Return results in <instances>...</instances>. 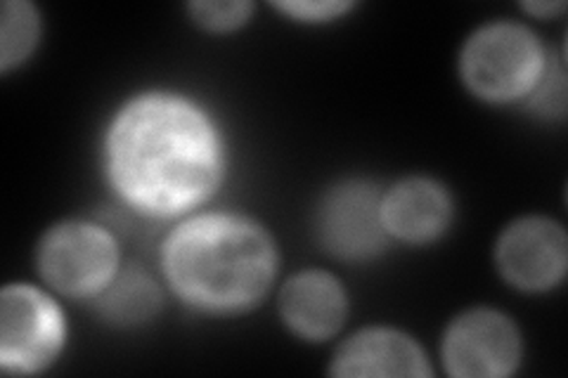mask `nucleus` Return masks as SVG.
<instances>
[{
	"label": "nucleus",
	"mask_w": 568,
	"mask_h": 378,
	"mask_svg": "<svg viewBox=\"0 0 568 378\" xmlns=\"http://www.w3.org/2000/svg\"><path fill=\"white\" fill-rule=\"evenodd\" d=\"M547 60L540 41L519 22H490L476 29L462 48L459 74L474 95L511 102L532 93Z\"/></svg>",
	"instance_id": "7ed1b4c3"
},
{
	"label": "nucleus",
	"mask_w": 568,
	"mask_h": 378,
	"mask_svg": "<svg viewBox=\"0 0 568 378\" xmlns=\"http://www.w3.org/2000/svg\"><path fill=\"white\" fill-rule=\"evenodd\" d=\"M41 277L64 296H98L119 273V244L112 232L88 221L50 227L36 254Z\"/></svg>",
	"instance_id": "20e7f679"
},
{
	"label": "nucleus",
	"mask_w": 568,
	"mask_h": 378,
	"mask_svg": "<svg viewBox=\"0 0 568 378\" xmlns=\"http://www.w3.org/2000/svg\"><path fill=\"white\" fill-rule=\"evenodd\" d=\"M334 376H432L429 359L413 336L390 327L355 331L336 348Z\"/></svg>",
	"instance_id": "1a4fd4ad"
},
{
	"label": "nucleus",
	"mask_w": 568,
	"mask_h": 378,
	"mask_svg": "<svg viewBox=\"0 0 568 378\" xmlns=\"http://www.w3.org/2000/svg\"><path fill=\"white\" fill-rule=\"evenodd\" d=\"M162 267L194 310L240 315L256 308L277 275V248L263 225L237 213H202L171 229Z\"/></svg>",
	"instance_id": "f03ea898"
},
{
	"label": "nucleus",
	"mask_w": 568,
	"mask_h": 378,
	"mask_svg": "<svg viewBox=\"0 0 568 378\" xmlns=\"http://www.w3.org/2000/svg\"><path fill=\"white\" fill-rule=\"evenodd\" d=\"M280 315L296 336L325 340L344 327L348 296L334 275L323 269H304L284 282Z\"/></svg>",
	"instance_id": "9d476101"
},
{
	"label": "nucleus",
	"mask_w": 568,
	"mask_h": 378,
	"mask_svg": "<svg viewBox=\"0 0 568 378\" xmlns=\"http://www.w3.org/2000/svg\"><path fill=\"white\" fill-rule=\"evenodd\" d=\"M67 338L60 305L31 284H8L0 294V365L36 374L55 362Z\"/></svg>",
	"instance_id": "39448f33"
},
{
	"label": "nucleus",
	"mask_w": 568,
	"mask_h": 378,
	"mask_svg": "<svg viewBox=\"0 0 568 378\" xmlns=\"http://www.w3.org/2000/svg\"><path fill=\"white\" fill-rule=\"evenodd\" d=\"M566 6L564 3H524V10L530 14L538 17H552L557 12H561Z\"/></svg>",
	"instance_id": "f3484780"
},
{
	"label": "nucleus",
	"mask_w": 568,
	"mask_h": 378,
	"mask_svg": "<svg viewBox=\"0 0 568 378\" xmlns=\"http://www.w3.org/2000/svg\"><path fill=\"white\" fill-rule=\"evenodd\" d=\"M521 362V334L507 315L471 308L453 319L443 338V365L457 378H500Z\"/></svg>",
	"instance_id": "0eeeda50"
},
{
	"label": "nucleus",
	"mask_w": 568,
	"mask_h": 378,
	"mask_svg": "<svg viewBox=\"0 0 568 378\" xmlns=\"http://www.w3.org/2000/svg\"><path fill=\"white\" fill-rule=\"evenodd\" d=\"M500 275L521 292H547L564 279L568 265V239L564 227L545 215L507 225L495 246Z\"/></svg>",
	"instance_id": "6e6552de"
},
{
	"label": "nucleus",
	"mask_w": 568,
	"mask_h": 378,
	"mask_svg": "<svg viewBox=\"0 0 568 378\" xmlns=\"http://www.w3.org/2000/svg\"><path fill=\"white\" fill-rule=\"evenodd\" d=\"M106 171L129 206L178 215L221 185L223 140L202 106L171 93L129 100L106 133Z\"/></svg>",
	"instance_id": "f257e3e1"
},
{
	"label": "nucleus",
	"mask_w": 568,
	"mask_h": 378,
	"mask_svg": "<svg viewBox=\"0 0 568 378\" xmlns=\"http://www.w3.org/2000/svg\"><path fill=\"white\" fill-rule=\"evenodd\" d=\"M284 14L301 22H329L334 17H342L353 3H339V0H294V3H275Z\"/></svg>",
	"instance_id": "dca6fc26"
},
{
	"label": "nucleus",
	"mask_w": 568,
	"mask_h": 378,
	"mask_svg": "<svg viewBox=\"0 0 568 378\" xmlns=\"http://www.w3.org/2000/svg\"><path fill=\"white\" fill-rule=\"evenodd\" d=\"M382 192L365 180H346L327 190L315 211V232L327 254L344 260H369L388 244Z\"/></svg>",
	"instance_id": "423d86ee"
},
{
	"label": "nucleus",
	"mask_w": 568,
	"mask_h": 378,
	"mask_svg": "<svg viewBox=\"0 0 568 378\" xmlns=\"http://www.w3.org/2000/svg\"><path fill=\"white\" fill-rule=\"evenodd\" d=\"M566 104V85H564V71L559 69H545L540 83L532 88L530 93V106L538 110L540 114H564Z\"/></svg>",
	"instance_id": "2eb2a0df"
},
{
	"label": "nucleus",
	"mask_w": 568,
	"mask_h": 378,
	"mask_svg": "<svg viewBox=\"0 0 568 378\" xmlns=\"http://www.w3.org/2000/svg\"><path fill=\"white\" fill-rule=\"evenodd\" d=\"M162 289L142 267H129L98 294V313L116 327L150 321L162 308Z\"/></svg>",
	"instance_id": "f8f14e48"
},
{
	"label": "nucleus",
	"mask_w": 568,
	"mask_h": 378,
	"mask_svg": "<svg viewBox=\"0 0 568 378\" xmlns=\"http://www.w3.org/2000/svg\"><path fill=\"white\" fill-rule=\"evenodd\" d=\"M194 22L209 31H233L252 17L254 6L244 0H200L187 6Z\"/></svg>",
	"instance_id": "4468645a"
},
{
	"label": "nucleus",
	"mask_w": 568,
	"mask_h": 378,
	"mask_svg": "<svg viewBox=\"0 0 568 378\" xmlns=\"http://www.w3.org/2000/svg\"><path fill=\"white\" fill-rule=\"evenodd\" d=\"M41 35V14L27 0H6L0 8V69L22 64Z\"/></svg>",
	"instance_id": "ddd939ff"
},
{
	"label": "nucleus",
	"mask_w": 568,
	"mask_h": 378,
	"mask_svg": "<svg viewBox=\"0 0 568 378\" xmlns=\"http://www.w3.org/2000/svg\"><path fill=\"white\" fill-rule=\"evenodd\" d=\"M382 215L388 237L426 244L448 229L453 202L446 187L436 180L405 177L382 196Z\"/></svg>",
	"instance_id": "9b49d317"
}]
</instances>
